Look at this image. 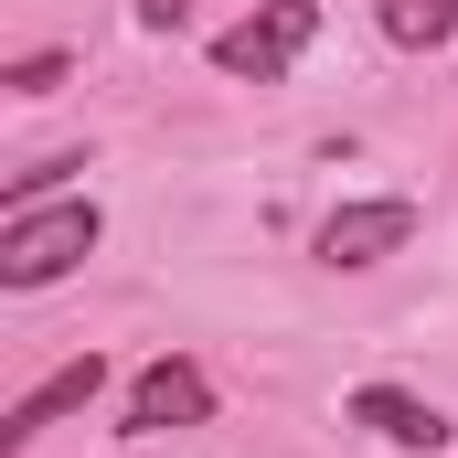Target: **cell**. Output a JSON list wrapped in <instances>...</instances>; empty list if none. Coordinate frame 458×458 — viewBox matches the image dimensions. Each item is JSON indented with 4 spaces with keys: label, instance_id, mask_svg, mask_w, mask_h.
Returning <instances> with one entry per match:
<instances>
[{
    "label": "cell",
    "instance_id": "obj_6",
    "mask_svg": "<svg viewBox=\"0 0 458 458\" xmlns=\"http://www.w3.org/2000/svg\"><path fill=\"white\" fill-rule=\"evenodd\" d=\"M352 416H362L373 437H394V448H448V416H437V405H416V394H394V384H362V394H352Z\"/></svg>",
    "mask_w": 458,
    "mask_h": 458
},
{
    "label": "cell",
    "instance_id": "obj_3",
    "mask_svg": "<svg viewBox=\"0 0 458 458\" xmlns=\"http://www.w3.org/2000/svg\"><path fill=\"white\" fill-rule=\"evenodd\" d=\"M203 416H214L203 362H149V373L128 384V437H171V427H203Z\"/></svg>",
    "mask_w": 458,
    "mask_h": 458
},
{
    "label": "cell",
    "instance_id": "obj_1",
    "mask_svg": "<svg viewBox=\"0 0 458 458\" xmlns=\"http://www.w3.org/2000/svg\"><path fill=\"white\" fill-rule=\"evenodd\" d=\"M97 203L75 192V203H21L11 225H0V288H43V277H64L86 245H97Z\"/></svg>",
    "mask_w": 458,
    "mask_h": 458
},
{
    "label": "cell",
    "instance_id": "obj_7",
    "mask_svg": "<svg viewBox=\"0 0 458 458\" xmlns=\"http://www.w3.org/2000/svg\"><path fill=\"white\" fill-rule=\"evenodd\" d=\"M384 32L427 54V43H448V32H458V0H384Z\"/></svg>",
    "mask_w": 458,
    "mask_h": 458
},
{
    "label": "cell",
    "instance_id": "obj_4",
    "mask_svg": "<svg viewBox=\"0 0 458 458\" xmlns=\"http://www.w3.org/2000/svg\"><path fill=\"white\" fill-rule=\"evenodd\" d=\"M416 234V203H342L331 225H320V256L331 267H373V256H394Z\"/></svg>",
    "mask_w": 458,
    "mask_h": 458
},
{
    "label": "cell",
    "instance_id": "obj_5",
    "mask_svg": "<svg viewBox=\"0 0 458 458\" xmlns=\"http://www.w3.org/2000/svg\"><path fill=\"white\" fill-rule=\"evenodd\" d=\"M97 384H107V362H97V352H86V362H64L54 384H32V394L11 405V427H0V448H32V437H43L54 416H75V405H97Z\"/></svg>",
    "mask_w": 458,
    "mask_h": 458
},
{
    "label": "cell",
    "instance_id": "obj_9",
    "mask_svg": "<svg viewBox=\"0 0 458 458\" xmlns=\"http://www.w3.org/2000/svg\"><path fill=\"white\" fill-rule=\"evenodd\" d=\"M182 11H192V0H139V21H149V32H171Z\"/></svg>",
    "mask_w": 458,
    "mask_h": 458
},
{
    "label": "cell",
    "instance_id": "obj_8",
    "mask_svg": "<svg viewBox=\"0 0 458 458\" xmlns=\"http://www.w3.org/2000/svg\"><path fill=\"white\" fill-rule=\"evenodd\" d=\"M64 86V54H32V64H11V97H54Z\"/></svg>",
    "mask_w": 458,
    "mask_h": 458
},
{
    "label": "cell",
    "instance_id": "obj_2",
    "mask_svg": "<svg viewBox=\"0 0 458 458\" xmlns=\"http://www.w3.org/2000/svg\"><path fill=\"white\" fill-rule=\"evenodd\" d=\"M310 32H320V0H267V11H245L225 43H214V64L267 86V75H288V64L310 54Z\"/></svg>",
    "mask_w": 458,
    "mask_h": 458
}]
</instances>
